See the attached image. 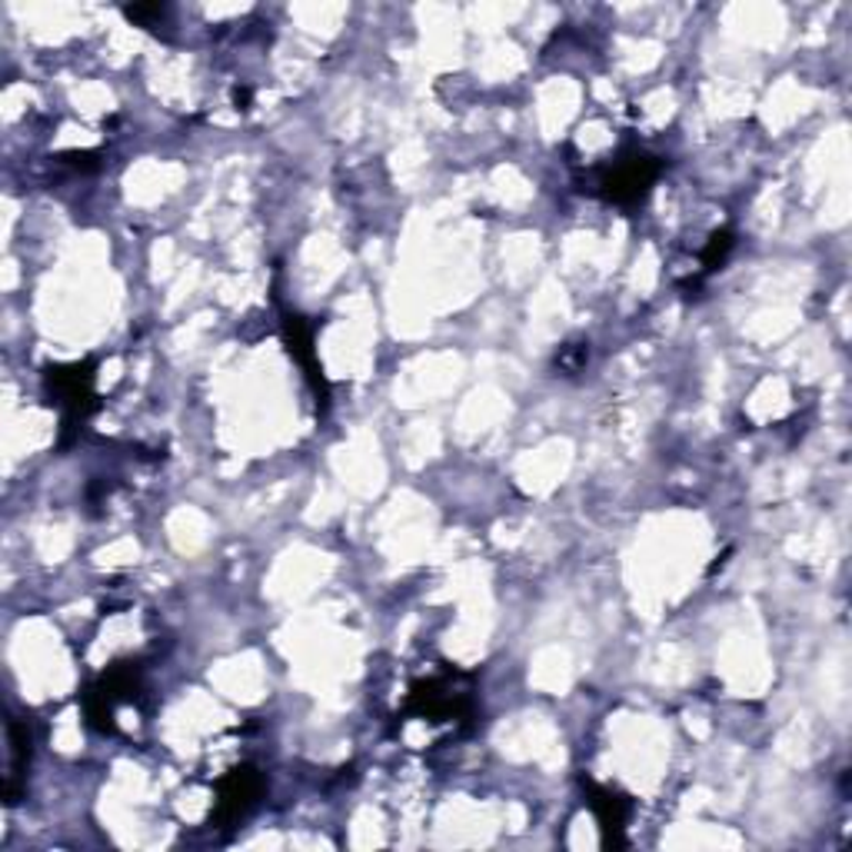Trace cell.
<instances>
[{
  "label": "cell",
  "instance_id": "obj_4",
  "mask_svg": "<svg viewBox=\"0 0 852 852\" xmlns=\"http://www.w3.org/2000/svg\"><path fill=\"white\" fill-rule=\"evenodd\" d=\"M410 712L430 719V722H443V719H453L460 712L470 709V692L463 689H453L450 682H440V679H430V682H420L410 696Z\"/></svg>",
  "mask_w": 852,
  "mask_h": 852
},
{
  "label": "cell",
  "instance_id": "obj_3",
  "mask_svg": "<svg viewBox=\"0 0 852 852\" xmlns=\"http://www.w3.org/2000/svg\"><path fill=\"white\" fill-rule=\"evenodd\" d=\"M220 802H217V819L220 822H237L244 819L264 795V779L257 769L244 766V769H234L227 779H220Z\"/></svg>",
  "mask_w": 852,
  "mask_h": 852
},
{
  "label": "cell",
  "instance_id": "obj_5",
  "mask_svg": "<svg viewBox=\"0 0 852 852\" xmlns=\"http://www.w3.org/2000/svg\"><path fill=\"white\" fill-rule=\"evenodd\" d=\"M589 802H593V809H596V819H599V825L606 829V839H613V832H619L623 829V822H626V802L619 799V795H613L609 789H599V786H593L589 782Z\"/></svg>",
  "mask_w": 852,
  "mask_h": 852
},
{
  "label": "cell",
  "instance_id": "obj_6",
  "mask_svg": "<svg viewBox=\"0 0 852 852\" xmlns=\"http://www.w3.org/2000/svg\"><path fill=\"white\" fill-rule=\"evenodd\" d=\"M287 330H290V350L300 357V363L307 367V377L314 380V387L320 390V393H327V387H324V377H320V367L314 363V350H310V333L300 327V320L297 317H290L287 320Z\"/></svg>",
  "mask_w": 852,
  "mask_h": 852
},
{
  "label": "cell",
  "instance_id": "obj_2",
  "mask_svg": "<svg viewBox=\"0 0 852 852\" xmlns=\"http://www.w3.org/2000/svg\"><path fill=\"white\" fill-rule=\"evenodd\" d=\"M659 177V161L646 154H629L616 161L603 177V194L616 204H636L646 197L653 181Z\"/></svg>",
  "mask_w": 852,
  "mask_h": 852
},
{
  "label": "cell",
  "instance_id": "obj_1",
  "mask_svg": "<svg viewBox=\"0 0 852 852\" xmlns=\"http://www.w3.org/2000/svg\"><path fill=\"white\" fill-rule=\"evenodd\" d=\"M94 373L88 363H74V367H54L48 370V390L54 393L58 407L64 410V427H78L88 420V413L94 410Z\"/></svg>",
  "mask_w": 852,
  "mask_h": 852
},
{
  "label": "cell",
  "instance_id": "obj_7",
  "mask_svg": "<svg viewBox=\"0 0 852 852\" xmlns=\"http://www.w3.org/2000/svg\"><path fill=\"white\" fill-rule=\"evenodd\" d=\"M729 247H732L729 234H716V237H712V244H709V250L702 254V264H706V270L719 267V260L726 257V250H729Z\"/></svg>",
  "mask_w": 852,
  "mask_h": 852
},
{
  "label": "cell",
  "instance_id": "obj_8",
  "mask_svg": "<svg viewBox=\"0 0 852 852\" xmlns=\"http://www.w3.org/2000/svg\"><path fill=\"white\" fill-rule=\"evenodd\" d=\"M164 11H167V8L154 4V8H127L124 14H127L131 21H141V24H147V21H161V18H164Z\"/></svg>",
  "mask_w": 852,
  "mask_h": 852
}]
</instances>
